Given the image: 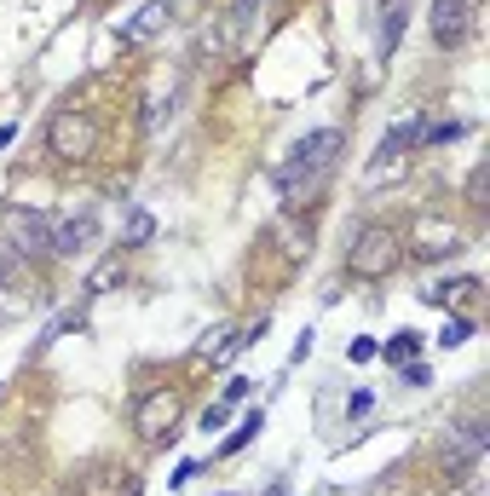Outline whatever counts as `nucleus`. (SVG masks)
Masks as SVG:
<instances>
[{"label":"nucleus","instance_id":"nucleus-25","mask_svg":"<svg viewBox=\"0 0 490 496\" xmlns=\"http://www.w3.org/2000/svg\"><path fill=\"white\" fill-rule=\"evenodd\" d=\"M167 6H174V0H167Z\"/></svg>","mask_w":490,"mask_h":496},{"label":"nucleus","instance_id":"nucleus-13","mask_svg":"<svg viewBox=\"0 0 490 496\" xmlns=\"http://www.w3.org/2000/svg\"><path fill=\"white\" fill-rule=\"evenodd\" d=\"M151 237H156V220H151L144 208H133V214H127V232H121V248H144Z\"/></svg>","mask_w":490,"mask_h":496},{"label":"nucleus","instance_id":"nucleus-16","mask_svg":"<svg viewBox=\"0 0 490 496\" xmlns=\"http://www.w3.org/2000/svg\"><path fill=\"white\" fill-rule=\"evenodd\" d=\"M473 335V318H445V329H438V346H461Z\"/></svg>","mask_w":490,"mask_h":496},{"label":"nucleus","instance_id":"nucleus-6","mask_svg":"<svg viewBox=\"0 0 490 496\" xmlns=\"http://www.w3.org/2000/svg\"><path fill=\"white\" fill-rule=\"evenodd\" d=\"M98 237V214H64V220H53V254H64V260H76V254H87Z\"/></svg>","mask_w":490,"mask_h":496},{"label":"nucleus","instance_id":"nucleus-23","mask_svg":"<svg viewBox=\"0 0 490 496\" xmlns=\"http://www.w3.org/2000/svg\"><path fill=\"white\" fill-rule=\"evenodd\" d=\"M370 404H375L370 393H352V398H347V416H363V410H370Z\"/></svg>","mask_w":490,"mask_h":496},{"label":"nucleus","instance_id":"nucleus-17","mask_svg":"<svg viewBox=\"0 0 490 496\" xmlns=\"http://www.w3.org/2000/svg\"><path fill=\"white\" fill-rule=\"evenodd\" d=\"M254 6H260V0H237V6H231V29H237V35L254 29Z\"/></svg>","mask_w":490,"mask_h":496},{"label":"nucleus","instance_id":"nucleus-3","mask_svg":"<svg viewBox=\"0 0 490 496\" xmlns=\"http://www.w3.org/2000/svg\"><path fill=\"white\" fill-rule=\"evenodd\" d=\"M46 156L58 162H93L98 156V116L93 110H53L46 116Z\"/></svg>","mask_w":490,"mask_h":496},{"label":"nucleus","instance_id":"nucleus-24","mask_svg":"<svg viewBox=\"0 0 490 496\" xmlns=\"http://www.w3.org/2000/svg\"><path fill=\"white\" fill-rule=\"evenodd\" d=\"M12 139H18V127H12V122H0V150H6Z\"/></svg>","mask_w":490,"mask_h":496},{"label":"nucleus","instance_id":"nucleus-14","mask_svg":"<svg viewBox=\"0 0 490 496\" xmlns=\"http://www.w3.org/2000/svg\"><path fill=\"white\" fill-rule=\"evenodd\" d=\"M23 283V260H18V248L0 237V289H18Z\"/></svg>","mask_w":490,"mask_h":496},{"label":"nucleus","instance_id":"nucleus-18","mask_svg":"<svg viewBox=\"0 0 490 496\" xmlns=\"http://www.w3.org/2000/svg\"><path fill=\"white\" fill-rule=\"evenodd\" d=\"M249 393H254V381H249V375H231V381H225V404H242Z\"/></svg>","mask_w":490,"mask_h":496},{"label":"nucleus","instance_id":"nucleus-15","mask_svg":"<svg viewBox=\"0 0 490 496\" xmlns=\"http://www.w3.org/2000/svg\"><path fill=\"white\" fill-rule=\"evenodd\" d=\"M461 133H468L461 122H421V139L415 144H450V139H461Z\"/></svg>","mask_w":490,"mask_h":496},{"label":"nucleus","instance_id":"nucleus-22","mask_svg":"<svg viewBox=\"0 0 490 496\" xmlns=\"http://www.w3.org/2000/svg\"><path fill=\"white\" fill-rule=\"evenodd\" d=\"M219 427H225V404H214V410L202 416V433H219Z\"/></svg>","mask_w":490,"mask_h":496},{"label":"nucleus","instance_id":"nucleus-12","mask_svg":"<svg viewBox=\"0 0 490 496\" xmlns=\"http://www.w3.org/2000/svg\"><path fill=\"white\" fill-rule=\"evenodd\" d=\"M254 433H265V410H249V416H242V427L231 433L225 444H219V456H237L242 444H254Z\"/></svg>","mask_w":490,"mask_h":496},{"label":"nucleus","instance_id":"nucleus-20","mask_svg":"<svg viewBox=\"0 0 490 496\" xmlns=\"http://www.w3.org/2000/svg\"><path fill=\"white\" fill-rule=\"evenodd\" d=\"M404 381H410V386H427V381H433V370L415 358V364H404Z\"/></svg>","mask_w":490,"mask_h":496},{"label":"nucleus","instance_id":"nucleus-7","mask_svg":"<svg viewBox=\"0 0 490 496\" xmlns=\"http://www.w3.org/2000/svg\"><path fill=\"white\" fill-rule=\"evenodd\" d=\"M473 35V6L468 0H433V41L438 46H461Z\"/></svg>","mask_w":490,"mask_h":496},{"label":"nucleus","instance_id":"nucleus-26","mask_svg":"<svg viewBox=\"0 0 490 496\" xmlns=\"http://www.w3.org/2000/svg\"><path fill=\"white\" fill-rule=\"evenodd\" d=\"M468 6H473V0H468Z\"/></svg>","mask_w":490,"mask_h":496},{"label":"nucleus","instance_id":"nucleus-4","mask_svg":"<svg viewBox=\"0 0 490 496\" xmlns=\"http://www.w3.org/2000/svg\"><path fill=\"white\" fill-rule=\"evenodd\" d=\"M179 410H185V398L167 393V386H156V393L139 398V410H133V433H139L144 444H174L179 439Z\"/></svg>","mask_w":490,"mask_h":496},{"label":"nucleus","instance_id":"nucleus-19","mask_svg":"<svg viewBox=\"0 0 490 496\" xmlns=\"http://www.w3.org/2000/svg\"><path fill=\"white\" fill-rule=\"evenodd\" d=\"M347 358H352V364H370V358H375V341H370V335H358V341L347 346Z\"/></svg>","mask_w":490,"mask_h":496},{"label":"nucleus","instance_id":"nucleus-5","mask_svg":"<svg viewBox=\"0 0 490 496\" xmlns=\"http://www.w3.org/2000/svg\"><path fill=\"white\" fill-rule=\"evenodd\" d=\"M6 243L18 248V260H41V254H53V214L6 208Z\"/></svg>","mask_w":490,"mask_h":496},{"label":"nucleus","instance_id":"nucleus-21","mask_svg":"<svg viewBox=\"0 0 490 496\" xmlns=\"http://www.w3.org/2000/svg\"><path fill=\"white\" fill-rule=\"evenodd\" d=\"M196 474H202V462H179V468H174V479H167V485H174V491H179V485H191V479H196Z\"/></svg>","mask_w":490,"mask_h":496},{"label":"nucleus","instance_id":"nucleus-9","mask_svg":"<svg viewBox=\"0 0 490 496\" xmlns=\"http://www.w3.org/2000/svg\"><path fill=\"white\" fill-rule=\"evenodd\" d=\"M121 272H127V265H121V248H116V254H104V260H98L93 272H87V295H104V289H116V283H121Z\"/></svg>","mask_w":490,"mask_h":496},{"label":"nucleus","instance_id":"nucleus-2","mask_svg":"<svg viewBox=\"0 0 490 496\" xmlns=\"http://www.w3.org/2000/svg\"><path fill=\"white\" fill-rule=\"evenodd\" d=\"M398 254H404V237L398 225H358L352 232V248H347V277H358V283H381V277L398 272Z\"/></svg>","mask_w":490,"mask_h":496},{"label":"nucleus","instance_id":"nucleus-8","mask_svg":"<svg viewBox=\"0 0 490 496\" xmlns=\"http://www.w3.org/2000/svg\"><path fill=\"white\" fill-rule=\"evenodd\" d=\"M162 23H167V0H151V6H144L133 23H121L116 35H121V46H133V41H151V35L162 29Z\"/></svg>","mask_w":490,"mask_h":496},{"label":"nucleus","instance_id":"nucleus-10","mask_svg":"<svg viewBox=\"0 0 490 496\" xmlns=\"http://www.w3.org/2000/svg\"><path fill=\"white\" fill-rule=\"evenodd\" d=\"M375 353H381L387 364H415V353H421V335H415V329H398L387 346H375Z\"/></svg>","mask_w":490,"mask_h":496},{"label":"nucleus","instance_id":"nucleus-11","mask_svg":"<svg viewBox=\"0 0 490 496\" xmlns=\"http://www.w3.org/2000/svg\"><path fill=\"white\" fill-rule=\"evenodd\" d=\"M404 23H410L404 0H387V12H381V53H392V46L404 41Z\"/></svg>","mask_w":490,"mask_h":496},{"label":"nucleus","instance_id":"nucleus-1","mask_svg":"<svg viewBox=\"0 0 490 496\" xmlns=\"http://www.w3.org/2000/svg\"><path fill=\"white\" fill-rule=\"evenodd\" d=\"M340 156H347V133L340 127H317V133L289 144V156L277 162V197H283L289 214L312 208L317 191L329 185V174L340 167Z\"/></svg>","mask_w":490,"mask_h":496}]
</instances>
